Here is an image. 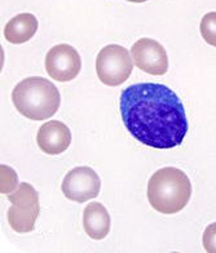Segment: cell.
Listing matches in <instances>:
<instances>
[{
    "label": "cell",
    "instance_id": "obj_8",
    "mask_svg": "<svg viewBox=\"0 0 216 253\" xmlns=\"http://www.w3.org/2000/svg\"><path fill=\"white\" fill-rule=\"evenodd\" d=\"M37 143L39 149L48 155H58L67 150L71 143V132L66 124L51 120L38 130Z\"/></svg>",
    "mask_w": 216,
    "mask_h": 253
},
{
    "label": "cell",
    "instance_id": "obj_9",
    "mask_svg": "<svg viewBox=\"0 0 216 253\" xmlns=\"http://www.w3.org/2000/svg\"><path fill=\"white\" fill-rule=\"evenodd\" d=\"M110 216L101 203L93 202L86 207L83 212V227L87 235L95 240L107 238L110 231Z\"/></svg>",
    "mask_w": 216,
    "mask_h": 253
},
{
    "label": "cell",
    "instance_id": "obj_12",
    "mask_svg": "<svg viewBox=\"0 0 216 253\" xmlns=\"http://www.w3.org/2000/svg\"><path fill=\"white\" fill-rule=\"evenodd\" d=\"M8 200L13 206L22 208H33L39 206V195L37 190L27 182L20 183L13 193L8 194Z\"/></svg>",
    "mask_w": 216,
    "mask_h": 253
},
{
    "label": "cell",
    "instance_id": "obj_11",
    "mask_svg": "<svg viewBox=\"0 0 216 253\" xmlns=\"http://www.w3.org/2000/svg\"><path fill=\"white\" fill-rule=\"evenodd\" d=\"M40 206L33 208H22L12 204L8 210V223L16 233H30L35 227V222L39 216Z\"/></svg>",
    "mask_w": 216,
    "mask_h": 253
},
{
    "label": "cell",
    "instance_id": "obj_14",
    "mask_svg": "<svg viewBox=\"0 0 216 253\" xmlns=\"http://www.w3.org/2000/svg\"><path fill=\"white\" fill-rule=\"evenodd\" d=\"M1 170V194H10L12 191L18 187V176L12 168L8 166H1L0 167Z\"/></svg>",
    "mask_w": 216,
    "mask_h": 253
},
{
    "label": "cell",
    "instance_id": "obj_2",
    "mask_svg": "<svg viewBox=\"0 0 216 253\" xmlns=\"http://www.w3.org/2000/svg\"><path fill=\"white\" fill-rule=\"evenodd\" d=\"M192 185L183 170L173 167L158 169L148 183V200L157 212L175 214L189 203Z\"/></svg>",
    "mask_w": 216,
    "mask_h": 253
},
{
    "label": "cell",
    "instance_id": "obj_1",
    "mask_svg": "<svg viewBox=\"0 0 216 253\" xmlns=\"http://www.w3.org/2000/svg\"><path fill=\"white\" fill-rule=\"evenodd\" d=\"M124 126L137 141L153 149H172L185 138L188 119L175 92L160 83H137L122 90Z\"/></svg>",
    "mask_w": 216,
    "mask_h": 253
},
{
    "label": "cell",
    "instance_id": "obj_10",
    "mask_svg": "<svg viewBox=\"0 0 216 253\" xmlns=\"http://www.w3.org/2000/svg\"><path fill=\"white\" fill-rule=\"evenodd\" d=\"M37 31V17L31 13H21L8 21L4 27V37L12 44H23L29 42Z\"/></svg>",
    "mask_w": 216,
    "mask_h": 253
},
{
    "label": "cell",
    "instance_id": "obj_5",
    "mask_svg": "<svg viewBox=\"0 0 216 253\" xmlns=\"http://www.w3.org/2000/svg\"><path fill=\"white\" fill-rule=\"evenodd\" d=\"M61 189L69 200L84 203L99 195L101 181L99 174L90 167H77L65 176Z\"/></svg>",
    "mask_w": 216,
    "mask_h": 253
},
{
    "label": "cell",
    "instance_id": "obj_15",
    "mask_svg": "<svg viewBox=\"0 0 216 253\" xmlns=\"http://www.w3.org/2000/svg\"><path fill=\"white\" fill-rule=\"evenodd\" d=\"M202 243L205 251L209 253H216V222L206 227L202 237Z\"/></svg>",
    "mask_w": 216,
    "mask_h": 253
},
{
    "label": "cell",
    "instance_id": "obj_6",
    "mask_svg": "<svg viewBox=\"0 0 216 253\" xmlns=\"http://www.w3.org/2000/svg\"><path fill=\"white\" fill-rule=\"evenodd\" d=\"M82 60L75 48L69 44H58L51 48L46 56V70L57 82H71L79 75Z\"/></svg>",
    "mask_w": 216,
    "mask_h": 253
},
{
    "label": "cell",
    "instance_id": "obj_4",
    "mask_svg": "<svg viewBox=\"0 0 216 253\" xmlns=\"http://www.w3.org/2000/svg\"><path fill=\"white\" fill-rule=\"evenodd\" d=\"M132 70L133 61L130 52L122 45L110 44L97 54V77L105 85L116 87L123 84L131 77Z\"/></svg>",
    "mask_w": 216,
    "mask_h": 253
},
{
    "label": "cell",
    "instance_id": "obj_7",
    "mask_svg": "<svg viewBox=\"0 0 216 253\" xmlns=\"http://www.w3.org/2000/svg\"><path fill=\"white\" fill-rule=\"evenodd\" d=\"M133 62L140 70L150 75H164L168 70V57L166 49L157 40L143 38L131 48Z\"/></svg>",
    "mask_w": 216,
    "mask_h": 253
},
{
    "label": "cell",
    "instance_id": "obj_3",
    "mask_svg": "<svg viewBox=\"0 0 216 253\" xmlns=\"http://www.w3.org/2000/svg\"><path fill=\"white\" fill-rule=\"evenodd\" d=\"M12 101L17 111L27 119L46 120L57 113L61 96L52 82L42 77H31L14 87Z\"/></svg>",
    "mask_w": 216,
    "mask_h": 253
},
{
    "label": "cell",
    "instance_id": "obj_13",
    "mask_svg": "<svg viewBox=\"0 0 216 253\" xmlns=\"http://www.w3.org/2000/svg\"><path fill=\"white\" fill-rule=\"evenodd\" d=\"M201 35L207 44L216 47V12H209L201 21Z\"/></svg>",
    "mask_w": 216,
    "mask_h": 253
}]
</instances>
